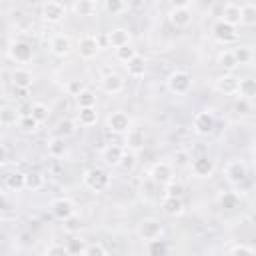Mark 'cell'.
I'll list each match as a JSON object with an SVG mask.
<instances>
[{"label": "cell", "mask_w": 256, "mask_h": 256, "mask_svg": "<svg viewBox=\"0 0 256 256\" xmlns=\"http://www.w3.org/2000/svg\"><path fill=\"white\" fill-rule=\"evenodd\" d=\"M34 74L30 72V70H26V68H16L14 72H12V84H14V88H18V90H28V88H32L34 86Z\"/></svg>", "instance_id": "obj_22"}, {"label": "cell", "mask_w": 256, "mask_h": 256, "mask_svg": "<svg viewBox=\"0 0 256 256\" xmlns=\"http://www.w3.org/2000/svg\"><path fill=\"white\" fill-rule=\"evenodd\" d=\"M164 188H166L164 196H174V198H182V192H184V188H182L180 184L172 182V184H168V186H164Z\"/></svg>", "instance_id": "obj_48"}, {"label": "cell", "mask_w": 256, "mask_h": 256, "mask_svg": "<svg viewBox=\"0 0 256 256\" xmlns=\"http://www.w3.org/2000/svg\"><path fill=\"white\" fill-rule=\"evenodd\" d=\"M82 256H108V252H106V248L100 242H94V244H88L84 248Z\"/></svg>", "instance_id": "obj_45"}, {"label": "cell", "mask_w": 256, "mask_h": 256, "mask_svg": "<svg viewBox=\"0 0 256 256\" xmlns=\"http://www.w3.org/2000/svg\"><path fill=\"white\" fill-rule=\"evenodd\" d=\"M44 256H70V252H68V248L62 246V244H52V246L46 248Z\"/></svg>", "instance_id": "obj_47"}, {"label": "cell", "mask_w": 256, "mask_h": 256, "mask_svg": "<svg viewBox=\"0 0 256 256\" xmlns=\"http://www.w3.org/2000/svg\"><path fill=\"white\" fill-rule=\"evenodd\" d=\"M124 170H134V166H136V154H132V152H126L124 154V158H122V164H120Z\"/></svg>", "instance_id": "obj_49"}, {"label": "cell", "mask_w": 256, "mask_h": 256, "mask_svg": "<svg viewBox=\"0 0 256 256\" xmlns=\"http://www.w3.org/2000/svg\"><path fill=\"white\" fill-rule=\"evenodd\" d=\"M166 86H168V90H170L172 94L184 96V94H188V92L192 90V74L186 72V70H176V72H172V74L168 76Z\"/></svg>", "instance_id": "obj_2"}, {"label": "cell", "mask_w": 256, "mask_h": 256, "mask_svg": "<svg viewBox=\"0 0 256 256\" xmlns=\"http://www.w3.org/2000/svg\"><path fill=\"white\" fill-rule=\"evenodd\" d=\"M220 20L222 22H226V24H230V26H240V6L238 4H234V2H230V4H226L224 8H222V14H220Z\"/></svg>", "instance_id": "obj_24"}, {"label": "cell", "mask_w": 256, "mask_h": 256, "mask_svg": "<svg viewBox=\"0 0 256 256\" xmlns=\"http://www.w3.org/2000/svg\"><path fill=\"white\" fill-rule=\"evenodd\" d=\"M62 228H64V232L66 234H80L82 232V228H84V224H82V220H80V216H70L68 220H64V224H62Z\"/></svg>", "instance_id": "obj_39"}, {"label": "cell", "mask_w": 256, "mask_h": 256, "mask_svg": "<svg viewBox=\"0 0 256 256\" xmlns=\"http://www.w3.org/2000/svg\"><path fill=\"white\" fill-rule=\"evenodd\" d=\"M162 210L166 216L170 218H178L186 212V204L182 198H174V196H162Z\"/></svg>", "instance_id": "obj_18"}, {"label": "cell", "mask_w": 256, "mask_h": 256, "mask_svg": "<svg viewBox=\"0 0 256 256\" xmlns=\"http://www.w3.org/2000/svg\"><path fill=\"white\" fill-rule=\"evenodd\" d=\"M214 170H216V164H214V160H212L210 156H196V158H192V162H190V172H192V176L198 178V180L212 178Z\"/></svg>", "instance_id": "obj_6"}, {"label": "cell", "mask_w": 256, "mask_h": 256, "mask_svg": "<svg viewBox=\"0 0 256 256\" xmlns=\"http://www.w3.org/2000/svg\"><path fill=\"white\" fill-rule=\"evenodd\" d=\"M56 134L58 138H68V136H74L76 134V122L70 120V118H62L58 124H56Z\"/></svg>", "instance_id": "obj_34"}, {"label": "cell", "mask_w": 256, "mask_h": 256, "mask_svg": "<svg viewBox=\"0 0 256 256\" xmlns=\"http://www.w3.org/2000/svg\"><path fill=\"white\" fill-rule=\"evenodd\" d=\"M82 182H84V186H86L90 192H96V194H98V192H106V190L110 188L112 178H110V174H108L104 168L94 166V168H90V170L84 172Z\"/></svg>", "instance_id": "obj_1"}, {"label": "cell", "mask_w": 256, "mask_h": 256, "mask_svg": "<svg viewBox=\"0 0 256 256\" xmlns=\"http://www.w3.org/2000/svg\"><path fill=\"white\" fill-rule=\"evenodd\" d=\"M50 210H52V216L58 218V220H68L70 216L76 214V204L74 200L70 198H56L52 204H50Z\"/></svg>", "instance_id": "obj_13"}, {"label": "cell", "mask_w": 256, "mask_h": 256, "mask_svg": "<svg viewBox=\"0 0 256 256\" xmlns=\"http://www.w3.org/2000/svg\"><path fill=\"white\" fill-rule=\"evenodd\" d=\"M192 10L186 8V6H172L170 12H168V20L174 28H188L192 24Z\"/></svg>", "instance_id": "obj_12"}, {"label": "cell", "mask_w": 256, "mask_h": 256, "mask_svg": "<svg viewBox=\"0 0 256 256\" xmlns=\"http://www.w3.org/2000/svg\"><path fill=\"white\" fill-rule=\"evenodd\" d=\"M74 50V44H72V38L68 34H56L52 40H50V52L58 58H66L70 56Z\"/></svg>", "instance_id": "obj_14"}, {"label": "cell", "mask_w": 256, "mask_h": 256, "mask_svg": "<svg viewBox=\"0 0 256 256\" xmlns=\"http://www.w3.org/2000/svg\"><path fill=\"white\" fill-rule=\"evenodd\" d=\"M106 40H108V46H110V48L118 50V48L128 46V44L132 42V34H130V30H126V28H114V30L108 32Z\"/></svg>", "instance_id": "obj_19"}, {"label": "cell", "mask_w": 256, "mask_h": 256, "mask_svg": "<svg viewBox=\"0 0 256 256\" xmlns=\"http://www.w3.org/2000/svg\"><path fill=\"white\" fill-rule=\"evenodd\" d=\"M18 126H20V130H22L24 134H34V132H38V128H40V124H38L30 114H24V116L18 120Z\"/></svg>", "instance_id": "obj_38"}, {"label": "cell", "mask_w": 256, "mask_h": 256, "mask_svg": "<svg viewBox=\"0 0 256 256\" xmlns=\"http://www.w3.org/2000/svg\"><path fill=\"white\" fill-rule=\"evenodd\" d=\"M240 26H246V28L256 26V6L252 2L240 6Z\"/></svg>", "instance_id": "obj_27"}, {"label": "cell", "mask_w": 256, "mask_h": 256, "mask_svg": "<svg viewBox=\"0 0 256 256\" xmlns=\"http://www.w3.org/2000/svg\"><path fill=\"white\" fill-rule=\"evenodd\" d=\"M108 130L112 134H126L130 128H132V120L126 112H112L108 116Z\"/></svg>", "instance_id": "obj_16"}, {"label": "cell", "mask_w": 256, "mask_h": 256, "mask_svg": "<svg viewBox=\"0 0 256 256\" xmlns=\"http://www.w3.org/2000/svg\"><path fill=\"white\" fill-rule=\"evenodd\" d=\"M100 40H98V36H92V34H86V36H82L80 40H78V54H80V58H84V60H92V58H96L98 54H100Z\"/></svg>", "instance_id": "obj_11"}, {"label": "cell", "mask_w": 256, "mask_h": 256, "mask_svg": "<svg viewBox=\"0 0 256 256\" xmlns=\"http://www.w3.org/2000/svg\"><path fill=\"white\" fill-rule=\"evenodd\" d=\"M126 72H128V76H132V78H140V76H144L146 74V68H148V60L144 58V56H140V54H136L132 60H128L126 64Z\"/></svg>", "instance_id": "obj_23"}, {"label": "cell", "mask_w": 256, "mask_h": 256, "mask_svg": "<svg viewBox=\"0 0 256 256\" xmlns=\"http://www.w3.org/2000/svg\"><path fill=\"white\" fill-rule=\"evenodd\" d=\"M30 116H32L38 124H44V122L50 118V108H48L46 104H42V102H36V104H32V108H30Z\"/></svg>", "instance_id": "obj_35"}, {"label": "cell", "mask_w": 256, "mask_h": 256, "mask_svg": "<svg viewBox=\"0 0 256 256\" xmlns=\"http://www.w3.org/2000/svg\"><path fill=\"white\" fill-rule=\"evenodd\" d=\"M234 114H236V116H242V118H244V116H250V114H252V106H250V102L238 98L236 104H234Z\"/></svg>", "instance_id": "obj_44"}, {"label": "cell", "mask_w": 256, "mask_h": 256, "mask_svg": "<svg viewBox=\"0 0 256 256\" xmlns=\"http://www.w3.org/2000/svg\"><path fill=\"white\" fill-rule=\"evenodd\" d=\"M232 54H234L238 66H248V64H252V60H254V52H252L250 46H236V48L232 50Z\"/></svg>", "instance_id": "obj_31"}, {"label": "cell", "mask_w": 256, "mask_h": 256, "mask_svg": "<svg viewBox=\"0 0 256 256\" xmlns=\"http://www.w3.org/2000/svg\"><path fill=\"white\" fill-rule=\"evenodd\" d=\"M100 86H102V90H104L106 94L116 96V94H120V92L124 90V80H122L120 74L110 72V74H106V76L100 80Z\"/></svg>", "instance_id": "obj_20"}, {"label": "cell", "mask_w": 256, "mask_h": 256, "mask_svg": "<svg viewBox=\"0 0 256 256\" xmlns=\"http://www.w3.org/2000/svg\"><path fill=\"white\" fill-rule=\"evenodd\" d=\"M78 122L84 128L96 126V122H98V110H96V106L94 108H80L78 110Z\"/></svg>", "instance_id": "obj_29"}, {"label": "cell", "mask_w": 256, "mask_h": 256, "mask_svg": "<svg viewBox=\"0 0 256 256\" xmlns=\"http://www.w3.org/2000/svg\"><path fill=\"white\" fill-rule=\"evenodd\" d=\"M166 252H168V246H166V242L162 238L146 242V254L148 256H166Z\"/></svg>", "instance_id": "obj_36"}, {"label": "cell", "mask_w": 256, "mask_h": 256, "mask_svg": "<svg viewBox=\"0 0 256 256\" xmlns=\"http://www.w3.org/2000/svg\"><path fill=\"white\" fill-rule=\"evenodd\" d=\"M144 146H146V134L142 128H130L124 134V150L126 152L138 154L144 150Z\"/></svg>", "instance_id": "obj_10"}, {"label": "cell", "mask_w": 256, "mask_h": 256, "mask_svg": "<svg viewBox=\"0 0 256 256\" xmlns=\"http://www.w3.org/2000/svg\"><path fill=\"white\" fill-rule=\"evenodd\" d=\"M238 80L240 78H236L234 74H222L218 80H216V90L220 92V94H224V96H236V92H238Z\"/></svg>", "instance_id": "obj_21"}, {"label": "cell", "mask_w": 256, "mask_h": 256, "mask_svg": "<svg viewBox=\"0 0 256 256\" xmlns=\"http://www.w3.org/2000/svg\"><path fill=\"white\" fill-rule=\"evenodd\" d=\"M218 66H220L226 74H232V72L238 68V62H236L232 50H222V52L218 54Z\"/></svg>", "instance_id": "obj_28"}, {"label": "cell", "mask_w": 256, "mask_h": 256, "mask_svg": "<svg viewBox=\"0 0 256 256\" xmlns=\"http://www.w3.org/2000/svg\"><path fill=\"white\" fill-rule=\"evenodd\" d=\"M66 152H68V144H66L64 138L54 136V138L48 142V154H50L52 158H62Z\"/></svg>", "instance_id": "obj_32"}, {"label": "cell", "mask_w": 256, "mask_h": 256, "mask_svg": "<svg viewBox=\"0 0 256 256\" xmlns=\"http://www.w3.org/2000/svg\"><path fill=\"white\" fill-rule=\"evenodd\" d=\"M42 186H44V176H42L40 172H28V174H26V186H24V190L36 192V190H40Z\"/></svg>", "instance_id": "obj_37"}, {"label": "cell", "mask_w": 256, "mask_h": 256, "mask_svg": "<svg viewBox=\"0 0 256 256\" xmlns=\"http://www.w3.org/2000/svg\"><path fill=\"white\" fill-rule=\"evenodd\" d=\"M220 204H222L224 208H234V206L238 204V198H236L234 194H228V196H222V198H220Z\"/></svg>", "instance_id": "obj_51"}, {"label": "cell", "mask_w": 256, "mask_h": 256, "mask_svg": "<svg viewBox=\"0 0 256 256\" xmlns=\"http://www.w3.org/2000/svg\"><path fill=\"white\" fill-rule=\"evenodd\" d=\"M18 120H20V116H18V110L16 108H12V106L0 108V126L10 128V126H16Z\"/></svg>", "instance_id": "obj_30"}, {"label": "cell", "mask_w": 256, "mask_h": 256, "mask_svg": "<svg viewBox=\"0 0 256 256\" xmlns=\"http://www.w3.org/2000/svg\"><path fill=\"white\" fill-rule=\"evenodd\" d=\"M138 52H136V48L132 46V44H128V46H122V48H118V50H114V56H116V60H120V62H128V60H132L134 56H136Z\"/></svg>", "instance_id": "obj_41"}, {"label": "cell", "mask_w": 256, "mask_h": 256, "mask_svg": "<svg viewBox=\"0 0 256 256\" xmlns=\"http://www.w3.org/2000/svg\"><path fill=\"white\" fill-rule=\"evenodd\" d=\"M164 234V226L160 220L156 218H144L140 224H138V236L144 240V242H152V240H160Z\"/></svg>", "instance_id": "obj_5"}, {"label": "cell", "mask_w": 256, "mask_h": 256, "mask_svg": "<svg viewBox=\"0 0 256 256\" xmlns=\"http://www.w3.org/2000/svg\"><path fill=\"white\" fill-rule=\"evenodd\" d=\"M26 186V174L24 172H12L6 176V188L12 192H20Z\"/></svg>", "instance_id": "obj_33"}, {"label": "cell", "mask_w": 256, "mask_h": 256, "mask_svg": "<svg viewBox=\"0 0 256 256\" xmlns=\"http://www.w3.org/2000/svg\"><path fill=\"white\" fill-rule=\"evenodd\" d=\"M150 180L154 184H158L160 188L162 186H168L176 180V172H174V166L170 162H156L152 168H150Z\"/></svg>", "instance_id": "obj_4"}, {"label": "cell", "mask_w": 256, "mask_h": 256, "mask_svg": "<svg viewBox=\"0 0 256 256\" xmlns=\"http://www.w3.org/2000/svg\"><path fill=\"white\" fill-rule=\"evenodd\" d=\"M6 162H8V150L4 144H0V168L6 166Z\"/></svg>", "instance_id": "obj_52"}, {"label": "cell", "mask_w": 256, "mask_h": 256, "mask_svg": "<svg viewBox=\"0 0 256 256\" xmlns=\"http://www.w3.org/2000/svg\"><path fill=\"white\" fill-rule=\"evenodd\" d=\"M66 14H68L66 4L56 2V0H48V2H44L40 6V16L48 24H60V22H64Z\"/></svg>", "instance_id": "obj_3"}, {"label": "cell", "mask_w": 256, "mask_h": 256, "mask_svg": "<svg viewBox=\"0 0 256 256\" xmlns=\"http://www.w3.org/2000/svg\"><path fill=\"white\" fill-rule=\"evenodd\" d=\"M6 208H8V198L4 192H0V212H4Z\"/></svg>", "instance_id": "obj_53"}, {"label": "cell", "mask_w": 256, "mask_h": 256, "mask_svg": "<svg viewBox=\"0 0 256 256\" xmlns=\"http://www.w3.org/2000/svg\"><path fill=\"white\" fill-rule=\"evenodd\" d=\"M124 154H126L124 146H120V144H108V146L102 150V162H104V166H108V168H118V166L122 164Z\"/></svg>", "instance_id": "obj_17"}, {"label": "cell", "mask_w": 256, "mask_h": 256, "mask_svg": "<svg viewBox=\"0 0 256 256\" xmlns=\"http://www.w3.org/2000/svg\"><path fill=\"white\" fill-rule=\"evenodd\" d=\"M212 36H214L216 42H220V44H232V42H236L238 32H236L234 26H230V24L218 20V22L212 26Z\"/></svg>", "instance_id": "obj_15"}, {"label": "cell", "mask_w": 256, "mask_h": 256, "mask_svg": "<svg viewBox=\"0 0 256 256\" xmlns=\"http://www.w3.org/2000/svg\"><path fill=\"white\" fill-rule=\"evenodd\" d=\"M72 12L76 16H94L98 12V2L96 0H76L72 4Z\"/></svg>", "instance_id": "obj_25"}, {"label": "cell", "mask_w": 256, "mask_h": 256, "mask_svg": "<svg viewBox=\"0 0 256 256\" xmlns=\"http://www.w3.org/2000/svg\"><path fill=\"white\" fill-rule=\"evenodd\" d=\"M86 90V82L84 80H80V78H74V80H70L68 84H66V92L70 94V96H80L82 92Z\"/></svg>", "instance_id": "obj_43"}, {"label": "cell", "mask_w": 256, "mask_h": 256, "mask_svg": "<svg viewBox=\"0 0 256 256\" xmlns=\"http://www.w3.org/2000/svg\"><path fill=\"white\" fill-rule=\"evenodd\" d=\"M190 162H192V158H190V154H188V152H176V156H174V164H176L178 168L188 166Z\"/></svg>", "instance_id": "obj_50"}, {"label": "cell", "mask_w": 256, "mask_h": 256, "mask_svg": "<svg viewBox=\"0 0 256 256\" xmlns=\"http://www.w3.org/2000/svg\"><path fill=\"white\" fill-rule=\"evenodd\" d=\"M102 6H104V10H106L108 14H112V16H116V14H120V12H124V10L128 8V4L122 2V0H106Z\"/></svg>", "instance_id": "obj_42"}, {"label": "cell", "mask_w": 256, "mask_h": 256, "mask_svg": "<svg viewBox=\"0 0 256 256\" xmlns=\"http://www.w3.org/2000/svg\"><path fill=\"white\" fill-rule=\"evenodd\" d=\"M214 126H216V118H214V114H212L210 110L198 112V114L194 116V120H192V128H194V132H196L198 136H208V134H212V132H214Z\"/></svg>", "instance_id": "obj_8"}, {"label": "cell", "mask_w": 256, "mask_h": 256, "mask_svg": "<svg viewBox=\"0 0 256 256\" xmlns=\"http://www.w3.org/2000/svg\"><path fill=\"white\" fill-rule=\"evenodd\" d=\"M8 56L18 62V64H26L34 58V50H32V44L24 42V40H14L8 48Z\"/></svg>", "instance_id": "obj_9"}, {"label": "cell", "mask_w": 256, "mask_h": 256, "mask_svg": "<svg viewBox=\"0 0 256 256\" xmlns=\"http://www.w3.org/2000/svg\"><path fill=\"white\" fill-rule=\"evenodd\" d=\"M76 104H78V108H94L96 106V94L86 88L80 96H76Z\"/></svg>", "instance_id": "obj_40"}, {"label": "cell", "mask_w": 256, "mask_h": 256, "mask_svg": "<svg viewBox=\"0 0 256 256\" xmlns=\"http://www.w3.org/2000/svg\"><path fill=\"white\" fill-rule=\"evenodd\" d=\"M236 96L250 102V100L256 96V82H254L252 78H242V80H238V92H236Z\"/></svg>", "instance_id": "obj_26"}, {"label": "cell", "mask_w": 256, "mask_h": 256, "mask_svg": "<svg viewBox=\"0 0 256 256\" xmlns=\"http://www.w3.org/2000/svg\"><path fill=\"white\" fill-rule=\"evenodd\" d=\"M224 174H226V180L236 188V186H240L248 180V166L242 160H232V162L226 164Z\"/></svg>", "instance_id": "obj_7"}, {"label": "cell", "mask_w": 256, "mask_h": 256, "mask_svg": "<svg viewBox=\"0 0 256 256\" xmlns=\"http://www.w3.org/2000/svg\"><path fill=\"white\" fill-rule=\"evenodd\" d=\"M228 256H256V252H254V248H250V246H246V244H236V246L228 252Z\"/></svg>", "instance_id": "obj_46"}]
</instances>
